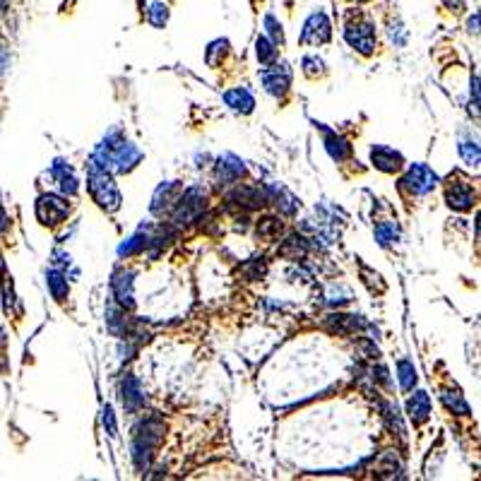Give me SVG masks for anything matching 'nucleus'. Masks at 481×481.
<instances>
[{
  "label": "nucleus",
  "instance_id": "16",
  "mask_svg": "<svg viewBox=\"0 0 481 481\" xmlns=\"http://www.w3.org/2000/svg\"><path fill=\"white\" fill-rule=\"evenodd\" d=\"M327 152L332 154V159L342 161L349 156V145L344 142L342 138H337V135H330V138H327Z\"/></svg>",
  "mask_w": 481,
  "mask_h": 481
},
{
  "label": "nucleus",
  "instance_id": "25",
  "mask_svg": "<svg viewBox=\"0 0 481 481\" xmlns=\"http://www.w3.org/2000/svg\"><path fill=\"white\" fill-rule=\"evenodd\" d=\"M443 3H446L448 8H455V10H457V8H462L464 0H443Z\"/></svg>",
  "mask_w": 481,
  "mask_h": 481
},
{
  "label": "nucleus",
  "instance_id": "13",
  "mask_svg": "<svg viewBox=\"0 0 481 481\" xmlns=\"http://www.w3.org/2000/svg\"><path fill=\"white\" fill-rule=\"evenodd\" d=\"M54 174L58 176V183H60V190H63V193H70V195H72V193L77 190L75 176H72L70 169H65V166H63V161H58V164H56Z\"/></svg>",
  "mask_w": 481,
  "mask_h": 481
},
{
  "label": "nucleus",
  "instance_id": "28",
  "mask_svg": "<svg viewBox=\"0 0 481 481\" xmlns=\"http://www.w3.org/2000/svg\"><path fill=\"white\" fill-rule=\"evenodd\" d=\"M357 3H366V0H357Z\"/></svg>",
  "mask_w": 481,
  "mask_h": 481
},
{
  "label": "nucleus",
  "instance_id": "21",
  "mask_svg": "<svg viewBox=\"0 0 481 481\" xmlns=\"http://www.w3.org/2000/svg\"><path fill=\"white\" fill-rule=\"evenodd\" d=\"M282 231V224L277 222V219H263V222L258 224V234L260 236H277V234Z\"/></svg>",
  "mask_w": 481,
  "mask_h": 481
},
{
  "label": "nucleus",
  "instance_id": "22",
  "mask_svg": "<svg viewBox=\"0 0 481 481\" xmlns=\"http://www.w3.org/2000/svg\"><path fill=\"white\" fill-rule=\"evenodd\" d=\"M265 24L270 27L272 41H275V44H282V41H284V34H282V27L275 22V17H272V15H270V17H265Z\"/></svg>",
  "mask_w": 481,
  "mask_h": 481
},
{
  "label": "nucleus",
  "instance_id": "17",
  "mask_svg": "<svg viewBox=\"0 0 481 481\" xmlns=\"http://www.w3.org/2000/svg\"><path fill=\"white\" fill-rule=\"evenodd\" d=\"M443 402H446V407L453 411V414H469V407L467 402L462 400V395H457V392H448V395H443Z\"/></svg>",
  "mask_w": 481,
  "mask_h": 481
},
{
  "label": "nucleus",
  "instance_id": "23",
  "mask_svg": "<svg viewBox=\"0 0 481 481\" xmlns=\"http://www.w3.org/2000/svg\"><path fill=\"white\" fill-rule=\"evenodd\" d=\"M395 236H397L395 227H388V229H385V227H380V229H378V241H380V245H388L390 241L395 238Z\"/></svg>",
  "mask_w": 481,
  "mask_h": 481
},
{
  "label": "nucleus",
  "instance_id": "9",
  "mask_svg": "<svg viewBox=\"0 0 481 481\" xmlns=\"http://www.w3.org/2000/svg\"><path fill=\"white\" fill-rule=\"evenodd\" d=\"M407 411H409V416L414 423L426 421L428 414H431V400H428L426 392H416V395L409 400V405H407Z\"/></svg>",
  "mask_w": 481,
  "mask_h": 481
},
{
  "label": "nucleus",
  "instance_id": "20",
  "mask_svg": "<svg viewBox=\"0 0 481 481\" xmlns=\"http://www.w3.org/2000/svg\"><path fill=\"white\" fill-rule=\"evenodd\" d=\"M166 19H169V10H166V5L152 3L149 5V22L154 24V27H164Z\"/></svg>",
  "mask_w": 481,
  "mask_h": 481
},
{
  "label": "nucleus",
  "instance_id": "6",
  "mask_svg": "<svg viewBox=\"0 0 481 481\" xmlns=\"http://www.w3.org/2000/svg\"><path fill=\"white\" fill-rule=\"evenodd\" d=\"M370 161L375 169L385 171V174H395L402 169V154L390 147H373L370 149Z\"/></svg>",
  "mask_w": 481,
  "mask_h": 481
},
{
  "label": "nucleus",
  "instance_id": "3",
  "mask_svg": "<svg viewBox=\"0 0 481 481\" xmlns=\"http://www.w3.org/2000/svg\"><path fill=\"white\" fill-rule=\"evenodd\" d=\"M436 183H438V176L433 174L428 166L414 164L407 171L405 179H402V188L409 190L411 195H426V193H431L433 188H436Z\"/></svg>",
  "mask_w": 481,
  "mask_h": 481
},
{
  "label": "nucleus",
  "instance_id": "2",
  "mask_svg": "<svg viewBox=\"0 0 481 481\" xmlns=\"http://www.w3.org/2000/svg\"><path fill=\"white\" fill-rule=\"evenodd\" d=\"M70 207L67 202L58 195H41L36 200V217L44 227H54V224H60L63 219L67 217Z\"/></svg>",
  "mask_w": 481,
  "mask_h": 481
},
{
  "label": "nucleus",
  "instance_id": "1",
  "mask_svg": "<svg viewBox=\"0 0 481 481\" xmlns=\"http://www.w3.org/2000/svg\"><path fill=\"white\" fill-rule=\"evenodd\" d=\"M90 193L92 197L106 210H118L120 207V195L113 186L111 176L106 174V169H92L90 174Z\"/></svg>",
  "mask_w": 481,
  "mask_h": 481
},
{
  "label": "nucleus",
  "instance_id": "12",
  "mask_svg": "<svg viewBox=\"0 0 481 481\" xmlns=\"http://www.w3.org/2000/svg\"><path fill=\"white\" fill-rule=\"evenodd\" d=\"M459 156H462L469 166H481V145L462 140V142H459Z\"/></svg>",
  "mask_w": 481,
  "mask_h": 481
},
{
  "label": "nucleus",
  "instance_id": "11",
  "mask_svg": "<svg viewBox=\"0 0 481 481\" xmlns=\"http://www.w3.org/2000/svg\"><path fill=\"white\" fill-rule=\"evenodd\" d=\"M397 373H400V388L402 390H414L416 385V368L414 364H409V361H400L397 364Z\"/></svg>",
  "mask_w": 481,
  "mask_h": 481
},
{
  "label": "nucleus",
  "instance_id": "14",
  "mask_svg": "<svg viewBox=\"0 0 481 481\" xmlns=\"http://www.w3.org/2000/svg\"><path fill=\"white\" fill-rule=\"evenodd\" d=\"M49 289H51V294H54L56 301H63L67 296V282L60 272H56V270L49 272Z\"/></svg>",
  "mask_w": 481,
  "mask_h": 481
},
{
  "label": "nucleus",
  "instance_id": "4",
  "mask_svg": "<svg viewBox=\"0 0 481 481\" xmlns=\"http://www.w3.org/2000/svg\"><path fill=\"white\" fill-rule=\"evenodd\" d=\"M344 36H347V41L354 46V49H359L361 54H373L375 49V29L370 27L368 22H357V24H349L347 31H344Z\"/></svg>",
  "mask_w": 481,
  "mask_h": 481
},
{
  "label": "nucleus",
  "instance_id": "27",
  "mask_svg": "<svg viewBox=\"0 0 481 481\" xmlns=\"http://www.w3.org/2000/svg\"><path fill=\"white\" fill-rule=\"evenodd\" d=\"M3 5H5V0H0V8H3Z\"/></svg>",
  "mask_w": 481,
  "mask_h": 481
},
{
  "label": "nucleus",
  "instance_id": "18",
  "mask_svg": "<svg viewBox=\"0 0 481 481\" xmlns=\"http://www.w3.org/2000/svg\"><path fill=\"white\" fill-rule=\"evenodd\" d=\"M123 402L125 407H130V409H135L138 405H142V397H140V388L135 380H128V383L123 385Z\"/></svg>",
  "mask_w": 481,
  "mask_h": 481
},
{
  "label": "nucleus",
  "instance_id": "5",
  "mask_svg": "<svg viewBox=\"0 0 481 481\" xmlns=\"http://www.w3.org/2000/svg\"><path fill=\"white\" fill-rule=\"evenodd\" d=\"M301 41L303 44H325V41H330V19L323 13L311 15L306 27H303Z\"/></svg>",
  "mask_w": 481,
  "mask_h": 481
},
{
  "label": "nucleus",
  "instance_id": "15",
  "mask_svg": "<svg viewBox=\"0 0 481 481\" xmlns=\"http://www.w3.org/2000/svg\"><path fill=\"white\" fill-rule=\"evenodd\" d=\"M258 58H260V63H265V65H268V63H272L277 58V49H275V41H270L268 36H260L258 39Z\"/></svg>",
  "mask_w": 481,
  "mask_h": 481
},
{
  "label": "nucleus",
  "instance_id": "10",
  "mask_svg": "<svg viewBox=\"0 0 481 481\" xmlns=\"http://www.w3.org/2000/svg\"><path fill=\"white\" fill-rule=\"evenodd\" d=\"M224 99H227V104L234 108V111H241V113H250L255 106V99L250 97L245 90H231V92H227V97Z\"/></svg>",
  "mask_w": 481,
  "mask_h": 481
},
{
  "label": "nucleus",
  "instance_id": "19",
  "mask_svg": "<svg viewBox=\"0 0 481 481\" xmlns=\"http://www.w3.org/2000/svg\"><path fill=\"white\" fill-rule=\"evenodd\" d=\"M219 179L222 181H236L241 174H243V166L238 164L236 159H231V164H222V161H219Z\"/></svg>",
  "mask_w": 481,
  "mask_h": 481
},
{
  "label": "nucleus",
  "instance_id": "24",
  "mask_svg": "<svg viewBox=\"0 0 481 481\" xmlns=\"http://www.w3.org/2000/svg\"><path fill=\"white\" fill-rule=\"evenodd\" d=\"M5 227H8V214H5L3 202H0V231H5Z\"/></svg>",
  "mask_w": 481,
  "mask_h": 481
},
{
  "label": "nucleus",
  "instance_id": "7",
  "mask_svg": "<svg viewBox=\"0 0 481 481\" xmlns=\"http://www.w3.org/2000/svg\"><path fill=\"white\" fill-rule=\"evenodd\" d=\"M446 202L448 207H453V210L457 212H467L469 207L474 205V193L469 186H464V183H455V186H450L446 190Z\"/></svg>",
  "mask_w": 481,
  "mask_h": 481
},
{
  "label": "nucleus",
  "instance_id": "8",
  "mask_svg": "<svg viewBox=\"0 0 481 481\" xmlns=\"http://www.w3.org/2000/svg\"><path fill=\"white\" fill-rule=\"evenodd\" d=\"M263 82H265V87H268V92L279 97V94H284L286 90H289V85H291L289 67H286V65H275L272 70H268L263 75Z\"/></svg>",
  "mask_w": 481,
  "mask_h": 481
},
{
  "label": "nucleus",
  "instance_id": "26",
  "mask_svg": "<svg viewBox=\"0 0 481 481\" xmlns=\"http://www.w3.org/2000/svg\"><path fill=\"white\" fill-rule=\"evenodd\" d=\"M477 241H481V212L477 214Z\"/></svg>",
  "mask_w": 481,
  "mask_h": 481
}]
</instances>
